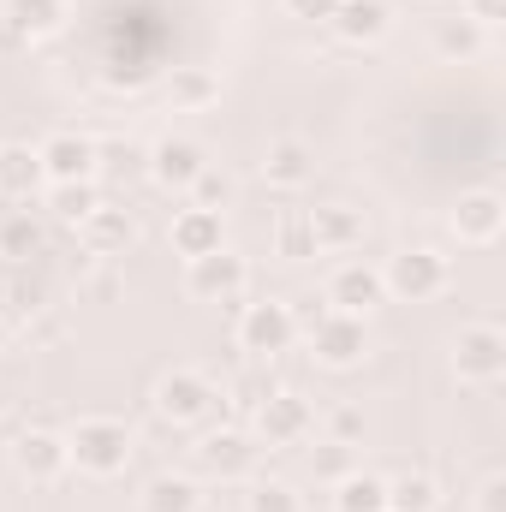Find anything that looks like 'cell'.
<instances>
[{"instance_id": "6da1fadb", "label": "cell", "mask_w": 506, "mask_h": 512, "mask_svg": "<svg viewBox=\"0 0 506 512\" xmlns=\"http://www.w3.org/2000/svg\"><path fill=\"white\" fill-rule=\"evenodd\" d=\"M66 459L90 477H120L131 459V429L120 417H84L72 435H66Z\"/></svg>"}, {"instance_id": "7a4b0ae2", "label": "cell", "mask_w": 506, "mask_h": 512, "mask_svg": "<svg viewBox=\"0 0 506 512\" xmlns=\"http://www.w3.org/2000/svg\"><path fill=\"white\" fill-rule=\"evenodd\" d=\"M447 280H453V268H447V256L441 251H399L387 256V268H381V286L393 292V298H405V304H429V298H441L447 292Z\"/></svg>"}, {"instance_id": "3957f363", "label": "cell", "mask_w": 506, "mask_h": 512, "mask_svg": "<svg viewBox=\"0 0 506 512\" xmlns=\"http://www.w3.org/2000/svg\"><path fill=\"white\" fill-rule=\"evenodd\" d=\"M453 370H459V382H471V387H495L506 376V334L495 322L459 328V340H453Z\"/></svg>"}, {"instance_id": "277c9868", "label": "cell", "mask_w": 506, "mask_h": 512, "mask_svg": "<svg viewBox=\"0 0 506 512\" xmlns=\"http://www.w3.org/2000/svg\"><path fill=\"white\" fill-rule=\"evenodd\" d=\"M245 286H251V262L239 251H227V245L209 256H191V268H185V292L203 298V304H233Z\"/></svg>"}, {"instance_id": "5b68a950", "label": "cell", "mask_w": 506, "mask_h": 512, "mask_svg": "<svg viewBox=\"0 0 506 512\" xmlns=\"http://www.w3.org/2000/svg\"><path fill=\"white\" fill-rule=\"evenodd\" d=\"M310 352H316V364H328V370H352V364H364V352H370L364 316L322 310V316L310 322Z\"/></svg>"}, {"instance_id": "8992f818", "label": "cell", "mask_w": 506, "mask_h": 512, "mask_svg": "<svg viewBox=\"0 0 506 512\" xmlns=\"http://www.w3.org/2000/svg\"><path fill=\"white\" fill-rule=\"evenodd\" d=\"M292 340H298V316L280 298H262L239 316V346L251 358H280V352H292Z\"/></svg>"}, {"instance_id": "52a82bcc", "label": "cell", "mask_w": 506, "mask_h": 512, "mask_svg": "<svg viewBox=\"0 0 506 512\" xmlns=\"http://www.w3.org/2000/svg\"><path fill=\"white\" fill-rule=\"evenodd\" d=\"M215 382L203 376V370H167L161 382H155V411L167 417V423H203L209 411H215Z\"/></svg>"}, {"instance_id": "ba28073f", "label": "cell", "mask_w": 506, "mask_h": 512, "mask_svg": "<svg viewBox=\"0 0 506 512\" xmlns=\"http://www.w3.org/2000/svg\"><path fill=\"white\" fill-rule=\"evenodd\" d=\"M310 423H316L310 399H298V393H286V387H274V393L256 405V435H262L268 447H298V441L310 435Z\"/></svg>"}, {"instance_id": "9c48e42d", "label": "cell", "mask_w": 506, "mask_h": 512, "mask_svg": "<svg viewBox=\"0 0 506 512\" xmlns=\"http://www.w3.org/2000/svg\"><path fill=\"white\" fill-rule=\"evenodd\" d=\"M36 155H42V179H48V185L96 179V143L78 137V131H54L48 143H36Z\"/></svg>"}, {"instance_id": "30bf717a", "label": "cell", "mask_w": 506, "mask_h": 512, "mask_svg": "<svg viewBox=\"0 0 506 512\" xmlns=\"http://www.w3.org/2000/svg\"><path fill=\"white\" fill-rule=\"evenodd\" d=\"M209 167V155H203V143H191V137H161L155 149H149V179L161 185V191H191V179Z\"/></svg>"}, {"instance_id": "8fae6325", "label": "cell", "mask_w": 506, "mask_h": 512, "mask_svg": "<svg viewBox=\"0 0 506 512\" xmlns=\"http://www.w3.org/2000/svg\"><path fill=\"white\" fill-rule=\"evenodd\" d=\"M506 227V197L501 191H465L453 203V233L459 245H495Z\"/></svg>"}, {"instance_id": "7c38bea8", "label": "cell", "mask_w": 506, "mask_h": 512, "mask_svg": "<svg viewBox=\"0 0 506 512\" xmlns=\"http://www.w3.org/2000/svg\"><path fill=\"white\" fill-rule=\"evenodd\" d=\"M381 298H387V286H381V268H370V262H340L328 280V304L346 316H370Z\"/></svg>"}, {"instance_id": "4fadbf2b", "label": "cell", "mask_w": 506, "mask_h": 512, "mask_svg": "<svg viewBox=\"0 0 506 512\" xmlns=\"http://www.w3.org/2000/svg\"><path fill=\"white\" fill-rule=\"evenodd\" d=\"M197 459H203V471H209V477L233 483V477H251L256 441L245 435V429H215V435H203V441H197Z\"/></svg>"}, {"instance_id": "5bb4252c", "label": "cell", "mask_w": 506, "mask_h": 512, "mask_svg": "<svg viewBox=\"0 0 506 512\" xmlns=\"http://www.w3.org/2000/svg\"><path fill=\"white\" fill-rule=\"evenodd\" d=\"M12 465L30 477V483H54L72 459H66V435H54V429H24L18 441H12Z\"/></svg>"}, {"instance_id": "9a60e30c", "label": "cell", "mask_w": 506, "mask_h": 512, "mask_svg": "<svg viewBox=\"0 0 506 512\" xmlns=\"http://www.w3.org/2000/svg\"><path fill=\"white\" fill-rule=\"evenodd\" d=\"M328 24H334V36H340V42L370 48V42H381V36H387L393 12H387V0H334Z\"/></svg>"}, {"instance_id": "2e32d148", "label": "cell", "mask_w": 506, "mask_h": 512, "mask_svg": "<svg viewBox=\"0 0 506 512\" xmlns=\"http://www.w3.org/2000/svg\"><path fill=\"white\" fill-rule=\"evenodd\" d=\"M167 239H173V251L185 256V262H191V256L221 251V245H227V233H221V209H197V203L179 209L173 227H167Z\"/></svg>"}, {"instance_id": "e0dca14e", "label": "cell", "mask_w": 506, "mask_h": 512, "mask_svg": "<svg viewBox=\"0 0 506 512\" xmlns=\"http://www.w3.org/2000/svg\"><path fill=\"white\" fill-rule=\"evenodd\" d=\"M304 221H310L316 251H352V245H364V215L346 209V203H322V209H310Z\"/></svg>"}, {"instance_id": "ac0fdd59", "label": "cell", "mask_w": 506, "mask_h": 512, "mask_svg": "<svg viewBox=\"0 0 506 512\" xmlns=\"http://www.w3.org/2000/svg\"><path fill=\"white\" fill-rule=\"evenodd\" d=\"M84 245L96 256H120L131 251V239H137V221H131V209H108V203H96L90 215H84Z\"/></svg>"}, {"instance_id": "d6986e66", "label": "cell", "mask_w": 506, "mask_h": 512, "mask_svg": "<svg viewBox=\"0 0 506 512\" xmlns=\"http://www.w3.org/2000/svg\"><path fill=\"white\" fill-rule=\"evenodd\" d=\"M310 173H316V155H310V143H298V137H274V143H268V155H262V179H268V185H280V191H298Z\"/></svg>"}, {"instance_id": "ffe728a7", "label": "cell", "mask_w": 506, "mask_h": 512, "mask_svg": "<svg viewBox=\"0 0 506 512\" xmlns=\"http://www.w3.org/2000/svg\"><path fill=\"white\" fill-rule=\"evenodd\" d=\"M48 179H42V155L30 149V143H0V197H12V203H24V197H36Z\"/></svg>"}, {"instance_id": "44dd1931", "label": "cell", "mask_w": 506, "mask_h": 512, "mask_svg": "<svg viewBox=\"0 0 506 512\" xmlns=\"http://www.w3.org/2000/svg\"><path fill=\"white\" fill-rule=\"evenodd\" d=\"M0 18H6L24 42H36V36H54V30L66 24V0H6Z\"/></svg>"}, {"instance_id": "7402d4cb", "label": "cell", "mask_w": 506, "mask_h": 512, "mask_svg": "<svg viewBox=\"0 0 506 512\" xmlns=\"http://www.w3.org/2000/svg\"><path fill=\"white\" fill-rule=\"evenodd\" d=\"M167 102L185 108V114H197V108L221 102V78H215L209 66H173V78H167Z\"/></svg>"}, {"instance_id": "603a6c76", "label": "cell", "mask_w": 506, "mask_h": 512, "mask_svg": "<svg viewBox=\"0 0 506 512\" xmlns=\"http://www.w3.org/2000/svg\"><path fill=\"white\" fill-rule=\"evenodd\" d=\"M143 512H203V489L179 471H161L149 489H143Z\"/></svg>"}, {"instance_id": "cb8c5ba5", "label": "cell", "mask_w": 506, "mask_h": 512, "mask_svg": "<svg viewBox=\"0 0 506 512\" xmlns=\"http://www.w3.org/2000/svg\"><path fill=\"white\" fill-rule=\"evenodd\" d=\"M334 512H387V477L346 471V477L334 483Z\"/></svg>"}, {"instance_id": "d4e9b609", "label": "cell", "mask_w": 506, "mask_h": 512, "mask_svg": "<svg viewBox=\"0 0 506 512\" xmlns=\"http://www.w3.org/2000/svg\"><path fill=\"white\" fill-rule=\"evenodd\" d=\"M102 203V191H96V179H78V185H48V209H54V221H66V227H84V215Z\"/></svg>"}, {"instance_id": "484cf974", "label": "cell", "mask_w": 506, "mask_h": 512, "mask_svg": "<svg viewBox=\"0 0 506 512\" xmlns=\"http://www.w3.org/2000/svg\"><path fill=\"white\" fill-rule=\"evenodd\" d=\"M435 477L423 471H405V477H387V512H435Z\"/></svg>"}, {"instance_id": "4316f807", "label": "cell", "mask_w": 506, "mask_h": 512, "mask_svg": "<svg viewBox=\"0 0 506 512\" xmlns=\"http://www.w3.org/2000/svg\"><path fill=\"white\" fill-rule=\"evenodd\" d=\"M483 36H489V30H483L477 18H465V12H459V18H441V24H435V48H441L447 60H471V54L483 48Z\"/></svg>"}, {"instance_id": "83f0119b", "label": "cell", "mask_w": 506, "mask_h": 512, "mask_svg": "<svg viewBox=\"0 0 506 512\" xmlns=\"http://www.w3.org/2000/svg\"><path fill=\"white\" fill-rule=\"evenodd\" d=\"M42 221L36 215H6L0 221V256H12V262H24V256H36L42 251Z\"/></svg>"}, {"instance_id": "f1b7e54d", "label": "cell", "mask_w": 506, "mask_h": 512, "mask_svg": "<svg viewBox=\"0 0 506 512\" xmlns=\"http://www.w3.org/2000/svg\"><path fill=\"white\" fill-rule=\"evenodd\" d=\"M149 167V149L137 143H96V173H114V179H131Z\"/></svg>"}, {"instance_id": "f546056e", "label": "cell", "mask_w": 506, "mask_h": 512, "mask_svg": "<svg viewBox=\"0 0 506 512\" xmlns=\"http://www.w3.org/2000/svg\"><path fill=\"white\" fill-rule=\"evenodd\" d=\"M245 512H304V501H298V489H292V483L268 477V483H256L251 495H245Z\"/></svg>"}, {"instance_id": "4dcf8cb0", "label": "cell", "mask_w": 506, "mask_h": 512, "mask_svg": "<svg viewBox=\"0 0 506 512\" xmlns=\"http://www.w3.org/2000/svg\"><path fill=\"white\" fill-rule=\"evenodd\" d=\"M310 471H316V483H340V477L358 471V465H352V447H346V441H322V447L310 453Z\"/></svg>"}, {"instance_id": "1f68e13d", "label": "cell", "mask_w": 506, "mask_h": 512, "mask_svg": "<svg viewBox=\"0 0 506 512\" xmlns=\"http://www.w3.org/2000/svg\"><path fill=\"white\" fill-rule=\"evenodd\" d=\"M227 197H233V179H227V173H215V167H203V173L191 179V203H197V209H221Z\"/></svg>"}, {"instance_id": "d6a6232c", "label": "cell", "mask_w": 506, "mask_h": 512, "mask_svg": "<svg viewBox=\"0 0 506 512\" xmlns=\"http://www.w3.org/2000/svg\"><path fill=\"white\" fill-rule=\"evenodd\" d=\"M280 256H292V262L322 256L316 251V239H310V221H286V227H280Z\"/></svg>"}, {"instance_id": "836d02e7", "label": "cell", "mask_w": 506, "mask_h": 512, "mask_svg": "<svg viewBox=\"0 0 506 512\" xmlns=\"http://www.w3.org/2000/svg\"><path fill=\"white\" fill-rule=\"evenodd\" d=\"M328 429H334V441H346V447H352V441L364 435V411H352V405H340V411L328 417Z\"/></svg>"}, {"instance_id": "e575fe53", "label": "cell", "mask_w": 506, "mask_h": 512, "mask_svg": "<svg viewBox=\"0 0 506 512\" xmlns=\"http://www.w3.org/2000/svg\"><path fill=\"white\" fill-rule=\"evenodd\" d=\"M477 512H506V477L501 471L483 477V489H477Z\"/></svg>"}, {"instance_id": "d590c367", "label": "cell", "mask_w": 506, "mask_h": 512, "mask_svg": "<svg viewBox=\"0 0 506 512\" xmlns=\"http://www.w3.org/2000/svg\"><path fill=\"white\" fill-rule=\"evenodd\" d=\"M465 18H477L483 30H495L506 18V0H465Z\"/></svg>"}, {"instance_id": "8d00e7d4", "label": "cell", "mask_w": 506, "mask_h": 512, "mask_svg": "<svg viewBox=\"0 0 506 512\" xmlns=\"http://www.w3.org/2000/svg\"><path fill=\"white\" fill-rule=\"evenodd\" d=\"M286 6H292L298 18H328V12H334V0H286Z\"/></svg>"}, {"instance_id": "74e56055", "label": "cell", "mask_w": 506, "mask_h": 512, "mask_svg": "<svg viewBox=\"0 0 506 512\" xmlns=\"http://www.w3.org/2000/svg\"><path fill=\"white\" fill-rule=\"evenodd\" d=\"M18 48H30V42H24V36H18V30L0 18V54H18Z\"/></svg>"}]
</instances>
